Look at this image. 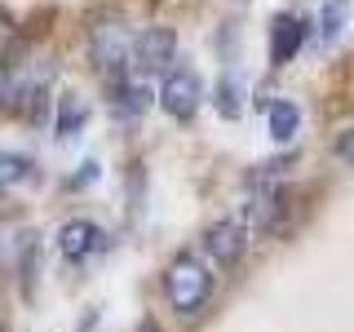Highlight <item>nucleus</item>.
Returning <instances> with one entry per match:
<instances>
[{
  "label": "nucleus",
  "mask_w": 354,
  "mask_h": 332,
  "mask_svg": "<svg viewBox=\"0 0 354 332\" xmlns=\"http://www.w3.org/2000/svg\"><path fill=\"white\" fill-rule=\"evenodd\" d=\"M155 98L160 93L147 80H115L111 84V111H115V120H142Z\"/></svg>",
  "instance_id": "nucleus-8"
},
{
  "label": "nucleus",
  "mask_w": 354,
  "mask_h": 332,
  "mask_svg": "<svg viewBox=\"0 0 354 332\" xmlns=\"http://www.w3.org/2000/svg\"><path fill=\"white\" fill-rule=\"evenodd\" d=\"M27 177H36V164H31L27 155H18V151H0V186H9V182H27Z\"/></svg>",
  "instance_id": "nucleus-12"
},
{
  "label": "nucleus",
  "mask_w": 354,
  "mask_h": 332,
  "mask_svg": "<svg viewBox=\"0 0 354 332\" xmlns=\"http://www.w3.org/2000/svg\"><path fill=\"white\" fill-rule=\"evenodd\" d=\"M84 124H88V102L75 93V89H62V93H58V120H53V133H58V138H80Z\"/></svg>",
  "instance_id": "nucleus-9"
},
{
  "label": "nucleus",
  "mask_w": 354,
  "mask_h": 332,
  "mask_svg": "<svg viewBox=\"0 0 354 332\" xmlns=\"http://www.w3.org/2000/svg\"><path fill=\"white\" fill-rule=\"evenodd\" d=\"M266 129H270V138L279 142H292L297 129H301V107L292 102V98H279V102H270V111H266Z\"/></svg>",
  "instance_id": "nucleus-10"
},
{
  "label": "nucleus",
  "mask_w": 354,
  "mask_h": 332,
  "mask_svg": "<svg viewBox=\"0 0 354 332\" xmlns=\"http://www.w3.org/2000/svg\"><path fill=\"white\" fill-rule=\"evenodd\" d=\"M213 288H217L213 266L204 257H195V252H177V257L164 266V297H169V306L182 319H195L199 310L213 302Z\"/></svg>",
  "instance_id": "nucleus-1"
},
{
  "label": "nucleus",
  "mask_w": 354,
  "mask_h": 332,
  "mask_svg": "<svg viewBox=\"0 0 354 332\" xmlns=\"http://www.w3.org/2000/svg\"><path fill=\"white\" fill-rule=\"evenodd\" d=\"M138 332H160V319H155V315H142V324H138Z\"/></svg>",
  "instance_id": "nucleus-16"
},
{
  "label": "nucleus",
  "mask_w": 354,
  "mask_h": 332,
  "mask_svg": "<svg viewBox=\"0 0 354 332\" xmlns=\"http://www.w3.org/2000/svg\"><path fill=\"white\" fill-rule=\"evenodd\" d=\"M332 155H337L346 169H354V124H346L337 133V142H332Z\"/></svg>",
  "instance_id": "nucleus-15"
},
{
  "label": "nucleus",
  "mask_w": 354,
  "mask_h": 332,
  "mask_svg": "<svg viewBox=\"0 0 354 332\" xmlns=\"http://www.w3.org/2000/svg\"><path fill=\"white\" fill-rule=\"evenodd\" d=\"M0 332H5V319H0Z\"/></svg>",
  "instance_id": "nucleus-18"
},
{
  "label": "nucleus",
  "mask_w": 354,
  "mask_h": 332,
  "mask_svg": "<svg viewBox=\"0 0 354 332\" xmlns=\"http://www.w3.org/2000/svg\"><path fill=\"white\" fill-rule=\"evenodd\" d=\"M102 248H106V235L93 226V221L75 217V221H62L58 226V252L66 261H84V257H93V252H102Z\"/></svg>",
  "instance_id": "nucleus-6"
},
{
  "label": "nucleus",
  "mask_w": 354,
  "mask_h": 332,
  "mask_svg": "<svg viewBox=\"0 0 354 332\" xmlns=\"http://www.w3.org/2000/svg\"><path fill=\"white\" fill-rule=\"evenodd\" d=\"M0 199H5V186H0Z\"/></svg>",
  "instance_id": "nucleus-17"
},
{
  "label": "nucleus",
  "mask_w": 354,
  "mask_h": 332,
  "mask_svg": "<svg viewBox=\"0 0 354 332\" xmlns=\"http://www.w3.org/2000/svg\"><path fill=\"white\" fill-rule=\"evenodd\" d=\"M173 58H177V31L169 27H142V36L133 40V71L138 75H155L173 71Z\"/></svg>",
  "instance_id": "nucleus-3"
},
{
  "label": "nucleus",
  "mask_w": 354,
  "mask_h": 332,
  "mask_svg": "<svg viewBox=\"0 0 354 332\" xmlns=\"http://www.w3.org/2000/svg\"><path fill=\"white\" fill-rule=\"evenodd\" d=\"M243 248H248V226L243 221H213V226L204 230V252L213 266H235L243 257Z\"/></svg>",
  "instance_id": "nucleus-5"
},
{
  "label": "nucleus",
  "mask_w": 354,
  "mask_h": 332,
  "mask_svg": "<svg viewBox=\"0 0 354 332\" xmlns=\"http://www.w3.org/2000/svg\"><path fill=\"white\" fill-rule=\"evenodd\" d=\"M213 98H217V111H221L226 120H235V116H239V80H235V71H230V66H226V75L217 80Z\"/></svg>",
  "instance_id": "nucleus-13"
},
{
  "label": "nucleus",
  "mask_w": 354,
  "mask_h": 332,
  "mask_svg": "<svg viewBox=\"0 0 354 332\" xmlns=\"http://www.w3.org/2000/svg\"><path fill=\"white\" fill-rule=\"evenodd\" d=\"M22 84L14 80V71H9V66H0V116H9V111H18L22 107Z\"/></svg>",
  "instance_id": "nucleus-14"
},
{
  "label": "nucleus",
  "mask_w": 354,
  "mask_h": 332,
  "mask_svg": "<svg viewBox=\"0 0 354 332\" xmlns=\"http://www.w3.org/2000/svg\"><path fill=\"white\" fill-rule=\"evenodd\" d=\"M306 44V18L279 14L270 22V66H288Z\"/></svg>",
  "instance_id": "nucleus-7"
},
{
  "label": "nucleus",
  "mask_w": 354,
  "mask_h": 332,
  "mask_svg": "<svg viewBox=\"0 0 354 332\" xmlns=\"http://www.w3.org/2000/svg\"><path fill=\"white\" fill-rule=\"evenodd\" d=\"M88 58H93V66L102 75H111V84L115 80H129V58H133V40H129V27L120 14H106L97 18L93 27H88Z\"/></svg>",
  "instance_id": "nucleus-2"
},
{
  "label": "nucleus",
  "mask_w": 354,
  "mask_h": 332,
  "mask_svg": "<svg viewBox=\"0 0 354 332\" xmlns=\"http://www.w3.org/2000/svg\"><path fill=\"white\" fill-rule=\"evenodd\" d=\"M346 18H350L346 0H324V9H319V44H337L341 31H346Z\"/></svg>",
  "instance_id": "nucleus-11"
},
{
  "label": "nucleus",
  "mask_w": 354,
  "mask_h": 332,
  "mask_svg": "<svg viewBox=\"0 0 354 332\" xmlns=\"http://www.w3.org/2000/svg\"><path fill=\"white\" fill-rule=\"evenodd\" d=\"M199 102H204V80L191 71V66H177V71L164 75V84H160V107L169 111L173 120H191Z\"/></svg>",
  "instance_id": "nucleus-4"
}]
</instances>
